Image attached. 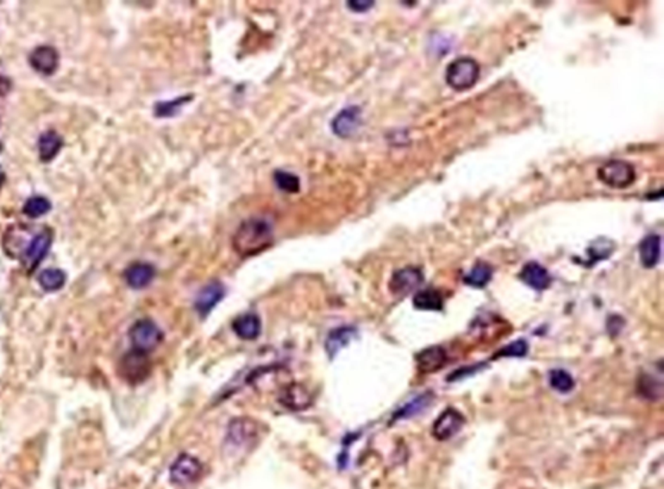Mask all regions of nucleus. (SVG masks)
<instances>
[{"label":"nucleus","instance_id":"obj_12","mask_svg":"<svg viewBox=\"0 0 664 489\" xmlns=\"http://www.w3.org/2000/svg\"><path fill=\"white\" fill-rule=\"evenodd\" d=\"M225 290L224 286L218 281H213L199 293L197 299H195V310L199 311L200 316L206 317L224 297Z\"/></svg>","mask_w":664,"mask_h":489},{"label":"nucleus","instance_id":"obj_15","mask_svg":"<svg viewBox=\"0 0 664 489\" xmlns=\"http://www.w3.org/2000/svg\"><path fill=\"white\" fill-rule=\"evenodd\" d=\"M232 329L240 339L254 340L260 336V332H261L260 317L254 313L242 314L236 320H234Z\"/></svg>","mask_w":664,"mask_h":489},{"label":"nucleus","instance_id":"obj_18","mask_svg":"<svg viewBox=\"0 0 664 489\" xmlns=\"http://www.w3.org/2000/svg\"><path fill=\"white\" fill-rule=\"evenodd\" d=\"M640 261L646 268H653L657 266L660 253H661V238L657 234H649L640 242Z\"/></svg>","mask_w":664,"mask_h":489},{"label":"nucleus","instance_id":"obj_25","mask_svg":"<svg viewBox=\"0 0 664 489\" xmlns=\"http://www.w3.org/2000/svg\"><path fill=\"white\" fill-rule=\"evenodd\" d=\"M52 209V204L45 197H30L23 206V213L30 218L42 217L49 213Z\"/></svg>","mask_w":664,"mask_h":489},{"label":"nucleus","instance_id":"obj_17","mask_svg":"<svg viewBox=\"0 0 664 489\" xmlns=\"http://www.w3.org/2000/svg\"><path fill=\"white\" fill-rule=\"evenodd\" d=\"M280 402L287 406L289 409L300 411L306 409V407L311 403V396L306 388L297 383H292L287 386L282 395H280Z\"/></svg>","mask_w":664,"mask_h":489},{"label":"nucleus","instance_id":"obj_10","mask_svg":"<svg viewBox=\"0 0 664 489\" xmlns=\"http://www.w3.org/2000/svg\"><path fill=\"white\" fill-rule=\"evenodd\" d=\"M465 418L462 414H459L453 407H448L446 411H444L437 422L434 423V436L438 440H448L452 436H455L463 426Z\"/></svg>","mask_w":664,"mask_h":489},{"label":"nucleus","instance_id":"obj_16","mask_svg":"<svg viewBox=\"0 0 664 489\" xmlns=\"http://www.w3.org/2000/svg\"><path fill=\"white\" fill-rule=\"evenodd\" d=\"M155 277V268L148 263H135L125 271V281L132 289H144Z\"/></svg>","mask_w":664,"mask_h":489},{"label":"nucleus","instance_id":"obj_14","mask_svg":"<svg viewBox=\"0 0 664 489\" xmlns=\"http://www.w3.org/2000/svg\"><path fill=\"white\" fill-rule=\"evenodd\" d=\"M418 369L422 373H434L446 363V352L441 346H432L416 354Z\"/></svg>","mask_w":664,"mask_h":489},{"label":"nucleus","instance_id":"obj_5","mask_svg":"<svg viewBox=\"0 0 664 489\" xmlns=\"http://www.w3.org/2000/svg\"><path fill=\"white\" fill-rule=\"evenodd\" d=\"M203 473V464L192 455L181 454L170 468V481L175 486H188Z\"/></svg>","mask_w":664,"mask_h":489},{"label":"nucleus","instance_id":"obj_2","mask_svg":"<svg viewBox=\"0 0 664 489\" xmlns=\"http://www.w3.org/2000/svg\"><path fill=\"white\" fill-rule=\"evenodd\" d=\"M481 68L472 58L462 56L452 61L445 72L446 84L455 91H466L472 88L480 78Z\"/></svg>","mask_w":664,"mask_h":489},{"label":"nucleus","instance_id":"obj_21","mask_svg":"<svg viewBox=\"0 0 664 489\" xmlns=\"http://www.w3.org/2000/svg\"><path fill=\"white\" fill-rule=\"evenodd\" d=\"M413 306L419 310H432L439 311L444 309V297L438 290L425 289L415 295Z\"/></svg>","mask_w":664,"mask_h":489},{"label":"nucleus","instance_id":"obj_3","mask_svg":"<svg viewBox=\"0 0 664 489\" xmlns=\"http://www.w3.org/2000/svg\"><path fill=\"white\" fill-rule=\"evenodd\" d=\"M597 175L601 182L611 188H627L636 180L634 167L627 161H607L599 168Z\"/></svg>","mask_w":664,"mask_h":489},{"label":"nucleus","instance_id":"obj_24","mask_svg":"<svg viewBox=\"0 0 664 489\" xmlns=\"http://www.w3.org/2000/svg\"><path fill=\"white\" fill-rule=\"evenodd\" d=\"M228 440L243 445L256 436L254 423L250 421H234L228 429Z\"/></svg>","mask_w":664,"mask_h":489},{"label":"nucleus","instance_id":"obj_4","mask_svg":"<svg viewBox=\"0 0 664 489\" xmlns=\"http://www.w3.org/2000/svg\"><path fill=\"white\" fill-rule=\"evenodd\" d=\"M130 339L134 350L148 353L157 347L163 340V332L152 320H138L130 330Z\"/></svg>","mask_w":664,"mask_h":489},{"label":"nucleus","instance_id":"obj_11","mask_svg":"<svg viewBox=\"0 0 664 489\" xmlns=\"http://www.w3.org/2000/svg\"><path fill=\"white\" fill-rule=\"evenodd\" d=\"M30 65L42 75H52L59 65V54L54 47H37L30 54Z\"/></svg>","mask_w":664,"mask_h":489},{"label":"nucleus","instance_id":"obj_22","mask_svg":"<svg viewBox=\"0 0 664 489\" xmlns=\"http://www.w3.org/2000/svg\"><path fill=\"white\" fill-rule=\"evenodd\" d=\"M492 278V267L487 263H478L474 266V268L463 276L465 284L475 289H482Z\"/></svg>","mask_w":664,"mask_h":489},{"label":"nucleus","instance_id":"obj_30","mask_svg":"<svg viewBox=\"0 0 664 489\" xmlns=\"http://www.w3.org/2000/svg\"><path fill=\"white\" fill-rule=\"evenodd\" d=\"M528 352V345L525 340H518V342H514L511 345H508L506 347L501 349V352L495 356V357H499V356H525Z\"/></svg>","mask_w":664,"mask_h":489},{"label":"nucleus","instance_id":"obj_27","mask_svg":"<svg viewBox=\"0 0 664 489\" xmlns=\"http://www.w3.org/2000/svg\"><path fill=\"white\" fill-rule=\"evenodd\" d=\"M550 385L560 393H568L574 389L575 382L568 372L563 369H556L550 372Z\"/></svg>","mask_w":664,"mask_h":489},{"label":"nucleus","instance_id":"obj_8","mask_svg":"<svg viewBox=\"0 0 664 489\" xmlns=\"http://www.w3.org/2000/svg\"><path fill=\"white\" fill-rule=\"evenodd\" d=\"M423 283V274L416 267H405L394 273L389 289L395 296H406L415 292Z\"/></svg>","mask_w":664,"mask_h":489},{"label":"nucleus","instance_id":"obj_32","mask_svg":"<svg viewBox=\"0 0 664 489\" xmlns=\"http://www.w3.org/2000/svg\"><path fill=\"white\" fill-rule=\"evenodd\" d=\"M4 180H5V174H4L2 168H0V187H2V182H4Z\"/></svg>","mask_w":664,"mask_h":489},{"label":"nucleus","instance_id":"obj_9","mask_svg":"<svg viewBox=\"0 0 664 489\" xmlns=\"http://www.w3.org/2000/svg\"><path fill=\"white\" fill-rule=\"evenodd\" d=\"M361 120V108L349 106L334 116V119L332 120V131L340 138H349L359 130Z\"/></svg>","mask_w":664,"mask_h":489},{"label":"nucleus","instance_id":"obj_7","mask_svg":"<svg viewBox=\"0 0 664 489\" xmlns=\"http://www.w3.org/2000/svg\"><path fill=\"white\" fill-rule=\"evenodd\" d=\"M54 241V233L51 228H44L39 231L27 244L26 250L23 252V264L27 270H35L41 261L46 257Z\"/></svg>","mask_w":664,"mask_h":489},{"label":"nucleus","instance_id":"obj_31","mask_svg":"<svg viewBox=\"0 0 664 489\" xmlns=\"http://www.w3.org/2000/svg\"><path fill=\"white\" fill-rule=\"evenodd\" d=\"M372 6H373L372 2H349V4H347V8H349V9H351L353 12H358V13L366 12V11L370 9Z\"/></svg>","mask_w":664,"mask_h":489},{"label":"nucleus","instance_id":"obj_13","mask_svg":"<svg viewBox=\"0 0 664 489\" xmlns=\"http://www.w3.org/2000/svg\"><path fill=\"white\" fill-rule=\"evenodd\" d=\"M520 278L527 284V286H530L531 289H534L537 292L546 290L551 284L550 273L546 271L545 267H542L541 264H538L535 261L527 263L522 267V270L520 273Z\"/></svg>","mask_w":664,"mask_h":489},{"label":"nucleus","instance_id":"obj_26","mask_svg":"<svg viewBox=\"0 0 664 489\" xmlns=\"http://www.w3.org/2000/svg\"><path fill=\"white\" fill-rule=\"evenodd\" d=\"M432 393H423L420 396H418L416 399H413L412 402H409L408 404H405L402 409L395 415V419H402V418H411L413 415H416L418 412L423 411L425 407L431 403L432 400Z\"/></svg>","mask_w":664,"mask_h":489},{"label":"nucleus","instance_id":"obj_23","mask_svg":"<svg viewBox=\"0 0 664 489\" xmlns=\"http://www.w3.org/2000/svg\"><path fill=\"white\" fill-rule=\"evenodd\" d=\"M37 281L45 292H58L65 286L66 274L59 268H48L39 274Z\"/></svg>","mask_w":664,"mask_h":489},{"label":"nucleus","instance_id":"obj_29","mask_svg":"<svg viewBox=\"0 0 664 489\" xmlns=\"http://www.w3.org/2000/svg\"><path fill=\"white\" fill-rule=\"evenodd\" d=\"M189 99L191 97H182V98L168 101V102H158L157 105H155V115L163 116V118L174 116Z\"/></svg>","mask_w":664,"mask_h":489},{"label":"nucleus","instance_id":"obj_19","mask_svg":"<svg viewBox=\"0 0 664 489\" xmlns=\"http://www.w3.org/2000/svg\"><path fill=\"white\" fill-rule=\"evenodd\" d=\"M62 145H63L62 137L55 131H48L39 138V144H37L39 156H41L44 162H51L59 154Z\"/></svg>","mask_w":664,"mask_h":489},{"label":"nucleus","instance_id":"obj_6","mask_svg":"<svg viewBox=\"0 0 664 489\" xmlns=\"http://www.w3.org/2000/svg\"><path fill=\"white\" fill-rule=\"evenodd\" d=\"M151 372V363L146 353L131 350L127 353L120 363V373L130 383L144 382Z\"/></svg>","mask_w":664,"mask_h":489},{"label":"nucleus","instance_id":"obj_28","mask_svg":"<svg viewBox=\"0 0 664 489\" xmlns=\"http://www.w3.org/2000/svg\"><path fill=\"white\" fill-rule=\"evenodd\" d=\"M275 182L276 185L289 194H296L300 190V180L297 175L287 173V171H276L275 173Z\"/></svg>","mask_w":664,"mask_h":489},{"label":"nucleus","instance_id":"obj_20","mask_svg":"<svg viewBox=\"0 0 664 489\" xmlns=\"http://www.w3.org/2000/svg\"><path fill=\"white\" fill-rule=\"evenodd\" d=\"M356 329L355 328H349V326H344V328H339L330 332L326 340V350L333 357L339 350H342L344 346L350 343V340L356 336Z\"/></svg>","mask_w":664,"mask_h":489},{"label":"nucleus","instance_id":"obj_1","mask_svg":"<svg viewBox=\"0 0 664 489\" xmlns=\"http://www.w3.org/2000/svg\"><path fill=\"white\" fill-rule=\"evenodd\" d=\"M273 241V227L264 218H249L234 234V250L240 256H254L265 250Z\"/></svg>","mask_w":664,"mask_h":489}]
</instances>
